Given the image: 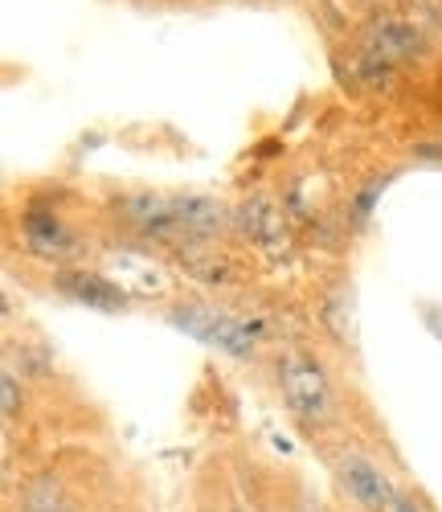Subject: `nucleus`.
<instances>
[{
	"label": "nucleus",
	"mask_w": 442,
	"mask_h": 512,
	"mask_svg": "<svg viewBox=\"0 0 442 512\" xmlns=\"http://www.w3.org/2000/svg\"><path fill=\"white\" fill-rule=\"evenodd\" d=\"M275 381L283 406L291 410V418L307 431H328V426L340 422V402H336V386L328 369L307 353V349H287L275 357Z\"/></svg>",
	"instance_id": "nucleus-1"
},
{
	"label": "nucleus",
	"mask_w": 442,
	"mask_h": 512,
	"mask_svg": "<svg viewBox=\"0 0 442 512\" xmlns=\"http://www.w3.org/2000/svg\"><path fill=\"white\" fill-rule=\"evenodd\" d=\"M168 320H172V328L189 332L193 340H201V345L226 353V357H234V361H250V357L258 353L262 328L250 324V320H242V316H234V312H226V308H213V304H205V300L172 304Z\"/></svg>",
	"instance_id": "nucleus-2"
},
{
	"label": "nucleus",
	"mask_w": 442,
	"mask_h": 512,
	"mask_svg": "<svg viewBox=\"0 0 442 512\" xmlns=\"http://www.w3.org/2000/svg\"><path fill=\"white\" fill-rule=\"evenodd\" d=\"M328 467H332V480L336 488L357 504L361 512H393V496H397V484L389 480L385 467L361 451L352 443H340L328 451Z\"/></svg>",
	"instance_id": "nucleus-3"
},
{
	"label": "nucleus",
	"mask_w": 442,
	"mask_h": 512,
	"mask_svg": "<svg viewBox=\"0 0 442 512\" xmlns=\"http://www.w3.org/2000/svg\"><path fill=\"white\" fill-rule=\"evenodd\" d=\"M21 238L29 246L33 259L41 263H54V271L62 267H82V238L58 218L50 209H29L21 218Z\"/></svg>",
	"instance_id": "nucleus-4"
},
{
	"label": "nucleus",
	"mask_w": 442,
	"mask_h": 512,
	"mask_svg": "<svg viewBox=\"0 0 442 512\" xmlns=\"http://www.w3.org/2000/svg\"><path fill=\"white\" fill-rule=\"evenodd\" d=\"M361 46H365V58L381 62V66H406V62H418L422 50H426V37L418 25L402 21V17H373L365 29H361Z\"/></svg>",
	"instance_id": "nucleus-5"
},
{
	"label": "nucleus",
	"mask_w": 442,
	"mask_h": 512,
	"mask_svg": "<svg viewBox=\"0 0 442 512\" xmlns=\"http://www.w3.org/2000/svg\"><path fill=\"white\" fill-rule=\"evenodd\" d=\"M172 218L185 242H217L234 230V209L205 193H172Z\"/></svg>",
	"instance_id": "nucleus-6"
},
{
	"label": "nucleus",
	"mask_w": 442,
	"mask_h": 512,
	"mask_svg": "<svg viewBox=\"0 0 442 512\" xmlns=\"http://www.w3.org/2000/svg\"><path fill=\"white\" fill-rule=\"evenodd\" d=\"M54 287L74 304H86L95 312H127L131 295L103 271H86V267H62L54 271Z\"/></svg>",
	"instance_id": "nucleus-7"
},
{
	"label": "nucleus",
	"mask_w": 442,
	"mask_h": 512,
	"mask_svg": "<svg viewBox=\"0 0 442 512\" xmlns=\"http://www.w3.org/2000/svg\"><path fill=\"white\" fill-rule=\"evenodd\" d=\"M234 230L250 246L267 250V254H275L279 246H287V218H283V209L275 205V197H267V193H250L234 209Z\"/></svg>",
	"instance_id": "nucleus-8"
},
{
	"label": "nucleus",
	"mask_w": 442,
	"mask_h": 512,
	"mask_svg": "<svg viewBox=\"0 0 442 512\" xmlns=\"http://www.w3.org/2000/svg\"><path fill=\"white\" fill-rule=\"evenodd\" d=\"M176 259H181V267L205 283V287H230L238 279V267L230 254H221L213 250V242H185V246H176Z\"/></svg>",
	"instance_id": "nucleus-9"
},
{
	"label": "nucleus",
	"mask_w": 442,
	"mask_h": 512,
	"mask_svg": "<svg viewBox=\"0 0 442 512\" xmlns=\"http://www.w3.org/2000/svg\"><path fill=\"white\" fill-rule=\"evenodd\" d=\"M17 508H21V512H78L74 496L66 492L62 476H54V472L29 476V484L21 488V504H17Z\"/></svg>",
	"instance_id": "nucleus-10"
},
{
	"label": "nucleus",
	"mask_w": 442,
	"mask_h": 512,
	"mask_svg": "<svg viewBox=\"0 0 442 512\" xmlns=\"http://www.w3.org/2000/svg\"><path fill=\"white\" fill-rule=\"evenodd\" d=\"M0 410H5V426L25 418V377H17L13 361H5V373H0Z\"/></svg>",
	"instance_id": "nucleus-11"
},
{
	"label": "nucleus",
	"mask_w": 442,
	"mask_h": 512,
	"mask_svg": "<svg viewBox=\"0 0 442 512\" xmlns=\"http://www.w3.org/2000/svg\"><path fill=\"white\" fill-rule=\"evenodd\" d=\"M393 512H422V508H418V500H414L402 484H397V496H393Z\"/></svg>",
	"instance_id": "nucleus-12"
},
{
	"label": "nucleus",
	"mask_w": 442,
	"mask_h": 512,
	"mask_svg": "<svg viewBox=\"0 0 442 512\" xmlns=\"http://www.w3.org/2000/svg\"><path fill=\"white\" fill-rule=\"evenodd\" d=\"M230 512H246V504H230Z\"/></svg>",
	"instance_id": "nucleus-13"
},
{
	"label": "nucleus",
	"mask_w": 442,
	"mask_h": 512,
	"mask_svg": "<svg viewBox=\"0 0 442 512\" xmlns=\"http://www.w3.org/2000/svg\"><path fill=\"white\" fill-rule=\"evenodd\" d=\"M5 512H21V508H17V504H9V508H5Z\"/></svg>",
	"instance_id": "nucleus-14"
}]
</instances>
